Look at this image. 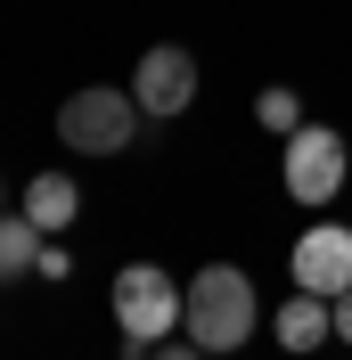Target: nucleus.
<instances>
[{"label": "nucleus", "instance_id": "obj_2", "mask_svg": "<svg viewBox=\"0 0 352 360\" xmlns=\"http://www.w3.org/2000/svg\"><path fill=\"white\" fill-rule=\"evenodd\" d=\"M180 319H189V287H180L172 270H156V262L115 270V336H123L132 360H148L164 336H180Z\"/></svg>", "mask_w": 352, "mask_h": 360}, {"label": "nucleus", "instance_id": "obj_7", "mask_svg": "<svg viewBox=\"0 0 352 360\" xmlns=\"http://www.w3.org/2000/svg\"><path fill=\"white\" fill-rule=\"evenodd\" d=\"M270 336H279L287 352H320V344H336V303L311 295V287H295L279 311H270Z\"/></svg>", "mask_w": 352, "mask_h": 360}, {"label": "nucleus", "instance_id": "obj_13", "mask_svg": "<svg viewBox=\"0 0 352 360\" xmlns=\"http://www.w3.org/2000/svg\"><path fill=\"white\" fill-rule=\"evenodd\" d=\"M0 278H8V254H0Z\"/></svg>", "mask_w": 352, "mask_h": 360}, {"label": "nucleus", "instance_id": "obj_8", "mask_svg": "<svg viewBox=\"0 0 352 360\" xmlns=\"http://www.w3.org/2000/svg\"><path fill=\"white\" fill-rule=\"evenodd\" d=\"M25 213L58 238V229H74V213H82V188H74V172H42V180H25Z\"/></svg>", "mask_w": 352, "mask_h": 360}, {"label": "nucleus", "instance_id": "obj_9", "mask_svg": "<svg viewBox=\"0 0 352 360\" xmlns=\"http://www.w3.org/2000/svg\"><path fill=\"white\" fill-rule=\"evenodd\" d=\"M0 254H8V278H25V270H42L49 229L33 221V213H0Z\"/></svg>", "mask_w": 352, "mask_h": 360}, {"label": "nucleus", "instance_id": "obj_11", "mask_svg": "<svg viewBox=\"0 0 352 360\" xmlns=\"http://www.w3.org/2000/svg\"><path fill=\"white\" fill-rule=\"evenodd\" d=\"M148 360H213V352H205V344H189V336H180V344H172V336H164V344H156V352H148Z\"/></svg>", "mask_w": 352, "mask_h": 360}, {"label": "nucleus", "instance_id": "obj_10", "mask_svg": "<svg viewBox=\"0 0 352 360\" xmlns=\"http://www.w3.org/2000/svg\"><path fill=\"white\" fill-rule=\"evenodd\" d=\"M254 123H263V131H303V98H295V90H287V82H270L263 90V98H254Z\"/></svg>", "mask_w": 352, "mask_h": 360}, {"label": "nucleus", "instance_id": "obj_5", "mask_svg": "<svg viewBox=\"0 0 352 360\" xmlns=\"http://www.w3.org/2000/svg\"><path fill=\"white\" fill-rule=\"evenodd\" d=\"M132 98H139V115H156V123L189 115V107H197V58H189L180 41L139 49V66H132Z\"/></svg>", "mask_w": 352, "mask_h": 360}, {"label": "nucleus", "instance_id": "obj_12", "mask_svg": "<svg viewBox=\"0 0 352 360\" xmlns=\"http://www.w3.org/2000/svg\"><path fill=\"white\" fill-rule=\"evenodd\" d=\"M336 344H352V287L336 295Z\"/></svg>", "mask_w": 352, "mask_h": 360}, {"label": "nucleus", "instance_id": "obj_6", "mask_svg": "<svg viewBox=\"0 0 352 360\" xmlns=\"http://www.w3.org/2000/svg\"><path fill=\"white\" fill-rule=\"evenodd\" d=\"M287 270H295V287H311V295H344L352 287V229L344 221H311L303 238H295V254H287Z\"/></svg>", "mask_w": 352, "mask_h": 360}, {"label": "nucleus", "instance_id": "obj_4", "mask_svg": "<svg viewBox=\"0 0 352 360\" xmlns=\"http://www.w3.org/2000/svg\"><path fill=\"white\" fill-rule=\"evenodd\" d=\"M132 131H139V98L132 90L90 82V90H74L66 107H58V139H66L74 156H123Z\"/></svg>", "mask_w": 352, "mask_h": 360}, {"label": "nucleus", "instance_id": "obj_3", "mask_svg": "<svg viewBox=\"0 0 352 360\" xmlns=\"http://www.w3.org/2000/svg\"><path fill=\"white\" fill-rule=\"evenodd\" d=\"M344 172H352V148L328 123H303V131L279 139V180H287V197L303 205V213H328L344 197Z\"/></svg>", "mask_w": 352, "mask_h": 360}, {"label": "nucleus", "instance_id": "obj_1", "mask_svg": "<svg viewBox=\"0 0 352 360\" xmlns=\"http://www.w3.org/2000/svg\"><path fill=\"white\" fill-rule=\"evenodd\" d=\"M263 328V303H254V278H246L238 262H205L197 278H189V319H180V336L205 344L213 360H230L246 336Z\"/></svg>", "mask_w": 352, "mask_h": 360}]
</instances>
